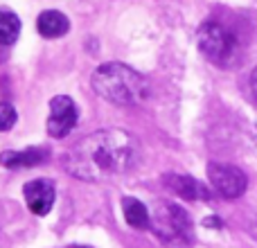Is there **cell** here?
Returning a JSON list of instances; mask_svg holds the SVG:
<instances>
[{"label":"cell","mask_w":257,"mask_h":248,"mask_svg":"<svg viewBox=\"0 0 257 248\" xmlns=\"http://www.w3.org/2000/svg\"><path fill=\"white\" fill-rule=\"evenodd\" d=\"M140 158L136 136L122 129H104L81 138L66 154V169L79 181L97 183L126 174Z\"/></svg>","instance_id":"6da1fadb"},{"label":"cell","mask_w":257,"mask_h":248,"mask_svg":"<svg viewBox=\"0 0 257 248\" xmlns=\"http://www.w3.org/2000/svg\"><path fill=\"white\" fill-rule=\"evenodd\" d=\"M93 90L102 99L120 106H133L140 104L149 95L147 79L124 63H104L90 77Z\"/></svg>","instance_id":"7a4b0ae2"},{"label":"cell","mask_w":257,"mask_h":248,"mask_svg":"<svg viewBox=\"0 0 257 248\" xmlns=\"http://www.w3.org/2000/svg\"><path fill=\"white\" fill-rule=\"evenodd\" d=\"M151 223L149 228L156 232L158 239H163L167 246H187L194 239V223H192L190 214L176 203L169 201H160L149 210Z\"/></svg>","instance_id":"3957f363"},{"label":"cell","mask_w":257,"mask_h":248,"mask_svg":"<svg viewBox=\"0 0 257 248\" xmlns=\"http://www.w3.org/2000/svg\"><path fill=\"white\" fill-rule=\"evenodd\" d=\"M196 43H199V50L203 52V57L217 63V66H230L237 59L235 34L214 21L201 25L199 34H196Z\"/></svg>","instance_id":"277c9868"},{"label":"cell","mask_w":257,"mask_h":248,"mask_svg":"<svg viewBox=\"0 0 257 248\" xmlns=\"http://www.w3.org/2000/svg\"><path fill=\"white\" fill-rule=\"evenodd\" d=\"M208 178L212 183L214 192L223 199H237L246 192V174L239 167L232 165H223V163H210L208 165Z\"/></svg>","instance_id":"5b68a950"},{"label":"cell","mask_w":257,"mask_h":248,"mask_svg":"<svg viewBox=\"0 0 257 248\" xmlns=\"http://www.w3.org/2000/svg\"><path fill=\"white\" fill-rule=\"evenodd\" d=\"M77 124V106L68 95H57L50 99L48 133L52 138H66Z\"/></svg>","instance_id":"8992f818"},{"label":"cell","mask_w":257,"mask_h":248,"mask_svg":"<svg viewBox=\"0 0 257 248\" xmlns=\"http://www.w3.org/2000/svg\"><path fill=\"white\" fill-rule=\"evenodd\" d=\"M23 196H25V203H27V208H30L32 214L45 217L54 205L57 190H54V183L48 181V178H34V181L25 183Z\"/></svg>","instance_id":"52a82bcc"},{"label":"cell","mask_w":257,"mask_h":248,"mask_svg":"<svg viewBox=\"0 0 257 248\" xmlns=\"http://www.w3.org/2000/svg\"><path fill=\"white\" fill-rule=\"evenodd\" d=\"M165 185L174 192V194L183 196L187 201H199V199H210V192L203 183H199L192 176H183V174H169L165 176Z\"/></svg>","instance_id":"ba28073f"},{"label":"cell","mask_w":257,"mask_h":248,"mask_svg":"<svg viewBox=\"0 0 257 248\" xmlns=\"http://www.w3.org/2000/svg\"><path fill=\"white\" fill-rule=\"evenodd\" d=\"M48 158V151L41 147H30L25 151H3L0 154V165L7 169H23V167H34L41 165Z\"/></svg>","instance_id":"9c48e42d"},{"label":"cell","mask_w":257,"mask_h":248,"mask_svg":"<svg viewBox=\"0 0 257 248\" xmlns=\"http://www.w3.org/2000/svg\"><path fill=\"white\" fill-rule=\"evenodd\" d=\"M36 27H39V34L45 36V39H59V36H63L70 30V21L59 9H48V12H43L39 16Z\"/></svg>","instance_id":"30bf717a"},{"label":"cell","mask_w":257,"mask_h":248,"mask_svg":"<svg viewBox=\"0 0 257 248\" xmlns=\"http://www.w3.org/2000/svg\"><path fill=\"white\" fill-rule=\"evenodd\" d=\"M122 212H124V219L131 228H136V230H147L149 228V223H151L149 210L136 196H124L122 199Z\"/></svg>","instance_id":"8fae6325"},{"label":"cell","mask_w":257,"mask_h":248,"mask_svg":"<svg viewBox=\"0 0 257 248\" xmlns=\"http://www.w3.org/2000/svg\"><path fill=\"white\" fill-rule=\"evenodd\" d=\"M21 34V18L9 9H0V45H14Z\"/></svg>","instance_id":"7c38bea8"},{"label":"cell","mask_w":257,"mask_h":248,"mask_svg":"<svg viewBox=\"0 0 257 248\" xmlns=\"http://www.w3.org/2000/svg\"><path fill=\"white\" fill-rule=\"evenodd\" d=\"M16 108L12 106L9 102L0 104V131H9V129L16 124Z\"/></svg>","instance_id":"4fadbf2b"},{"label":"cell","mask_w":257,"mask_h":248,"mask_svg":"<svg viewBox=\"0 0 257 248\" xmlns=\"http://www.w3.org/2000/svg\"><path fill=\"white\" fill-rule=\"evenodd\" d=\"M250 86H253V93H255V97H257V68H255L253 77H250Z\"/></svg>","instance_id":"5bb4252c"},{"label":"cell","mask_w":257,"mask_h":248,"mask_svg":"<svg viewBox=\"0 0 257 248\" xmlns=\"http://www.w3.org/2000/svg\"><path fill=\"white\" fill-rule=\"evenodd\" d=\"M66 248H90V246H79V244H72V246H66Z\"/></svg>","instance_id":"9a60e30c"}]
</instances>
